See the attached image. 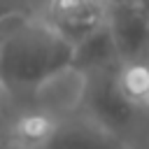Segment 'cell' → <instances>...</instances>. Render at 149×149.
Segmentation results:
<instances>
[{
  "label": "cell",
  "mask_w": 149,
  "mask_h": 149,
  "mask_svg": "<svg viewBox=\"0 0 149 149\" xmlns=\"http://www.w3.org/2000/svg\"><path fill=\"white\" fill-rule=\"evenodd\" d=\"M74 47L42 16L12 19L0 40V88L14 100H33L72 72Z\"/></svg>",
  "instance_id": "6da1fadb"
},
{
  "label": "cell",
  "mask_w": 149,
  "mask_h": 149,
  "mask_svg": "<svg viewBox=\"0 0 149 149\" xmlns=\"http://www.w3.org/2000/svg\"><path fill=\"white\" fill-rule=\"evenodd\" d=\"M121 65L107 68V70H95L88 74H77V79H79V98H77L79 114L114 135L126 130L137 114V107L121 91V84H119Z\"/></svg>",
  "instance_id": "7a4b0ae2"
},
{
  "label": "cell",
  "mask_w": 149,
  "mask_h": 149,
  "mask_svg": "<svg viewBox=\"0 0 149 149\" xmlns=\"http://www.w3.org/2000/svg\"><path fill=\"white\" fill-rule=\"evenodd\" d=\"M42 19L77 47L107 28L109 0H47Z\"/></svg>",
  "instance_id": "3957f363"
},
{
  "label": "cell",
  "mask_w": 149,
  "mask_h": 149,
  "mask_svg": "<svg viewBox=\"0 0 149 149\" xmlns=\"http://www.w3.org/2000/svg\"><path fill=\"white\" fill-rule=\"evenodd\" d=\"M107 30L123 63L149 58V7L144 2H109Z\"/></svg>",
  "instance_id": "277c9868"
},
{
  "label": "cell",
  "mask_w": 149,
  "mask_h": 149,
  "mask_svg": "<svg viewBox=\"0 0 149 149\" xmlns=\"http://www.w3.org/2000/svg\"><path fill=\"white\" fill-rule=\"evenodd\" d=\"M37 149H130L121 135H114L86 116H61L54 135Z\"/></svg>",
  "instance_id": "5b68a950"
},
{
  "label": "cell",
  "mask_w": 149,
  "mask_h": 149,
  "mask_svg": "<svg viewBox=\"0 0 149 149\" xmlns=\"http://www.w3.org/2000/svg\"><path fill=\"white\" fill-rule=\"evenodd\" d=\"M119 84L137 109L149 107V61L123 63L119 70Z\"/></svg>",
  "instance_id": "8992f818"
},
{
  "label": "cell",
  "mask_w": 149,
  "mask_h": 149,
  "mask_svg": "<svg viewBox=\"0 0 149 149\" xmlns=\"http://www.w3.org/2000/svg\"><path fill=\"white\" fill-rule=\"evenodd\" d=\"M23 16L21 12V0H0V26H5L7 21Z\"/></svg>",
  "instance_id": "52a82bcc"
},
{
  "label": "cell",
  "mask_w": 149,
  "mask_h": 149,
  "mask_svg": "<svg viewBox=\"0 0 149 149\" xmlns=\"http://www.w3.org/2000/svg\"><path fill=\"white\" fill-rule=\"evenodd\" d=\"M0 149H14V147H12V144H9L5 137H0Z\"/></svg>",
  "instance_id": "ba28073f"
},
{
  "label": "cell",
  "mask_w": 149,
  "mask_h": 149,
  "mask_svg": "<svg viewBox=\"0 0 149 149\" xmlns=\"http://www.w3.org/2000/svg\"><path fill=\"white\" fill-rule=\"evenodd\" d=\"M7 23H9V21H7ZM7 23H5V26H7ZM5 26H0V40H2V30H5Z\"/></svg>",
  "instance_id": "9c48e42d"
}]
</instances>
